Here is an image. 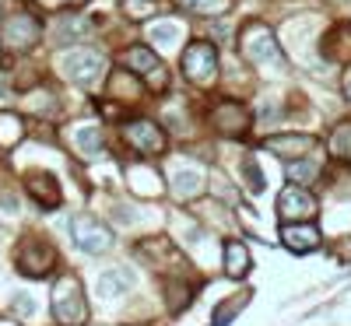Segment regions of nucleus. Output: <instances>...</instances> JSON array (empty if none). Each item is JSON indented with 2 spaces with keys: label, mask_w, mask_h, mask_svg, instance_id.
I'll list each match as a JSON object with an SVG mask.
<instances>
[{
  "label": "nucleus",
  "mask_w": 351,
  "mask_h": 326,
  "mask_svg": "<svg viewBox=\"0 0 351 326\" xmlns=\"http://www.w3.org/2000/svg\"><path fill=\"white\" fill-rule=\"evenodd\" d=\"M281 242H285L291 253H313V249H319V228H313L309 221H302V225H285V228H281Z\"/></svg>",
  "instance_id": "obj_16"
},
{
  "label": "nucleus",
  "mask_w": 351,
  "mask_h": 326,
  "mask_svg": "<svg viewBox=\"0 0 351 326\" xmlns=\"http://www.w3.org/2000/svg\"><path fill=\"white\" fill-rule=\"evenodd\" d=\"M123 64L134 67L137 77H144V81L155 88V92H162V88L169 84V74H165V67H162V60H158V53L148 49V46H134V49H127V53H123Z\"/></svg>",
  "instance_id": "obj_9"
},
{
  "label": "nucleus",
  "mask_w": 351,
  "mask_h": 326,
  "mask_svg": "<svg viewBox=\"0 0 351 326\" xmlns=\"http://www.w3.org/2000/svg\"><path fill=\"white\" fill-rule=\"evenodd\" d=\"M169 190L176 200H193L197 193H204V172L193 165H180L169 172Z\"/></svg>",
  "instance_id": "obj_14"
},
{
  "label": "nucleus",
  "mask_w": 351,
  "mask_h": 326,
  "mask_svg": "<svg viewBox=\"0 0 351 326\" xmlns=\"http://www.w3.org/2000/svg\"><path fill=\"white\" fill-rule=\"evenodd\" d=\"M46 8H67V4H77V0H43Z\"/></svg>",
  "instance_id": "obj_30"
},
{
  "label": "nucleus",
  "mask_w": 351,
  "mask_h": 326,
  "mask_svg": "<svg viewBox=\"0 0 351 326\" xmlns=\"http://www.w3.org/2000/svg\"><path fill=\"white\" fill-rule=\"evenodd\" d=\"M183 74L197 88H211L218 81V49H215V42H204V39L190 42L183 49Z\"/></svg>",
  "instance_id": "obj_4"
},
{
  "label": "nucleus",
  "mask_w": 351,
  "mask_h": 326,
  "mask_svg": "<svg viewBox=\"0 0 351 326\" xmlns=\"http://www.w3.org/2000/svg\"><path fill=\"white\" fill-rule=\"evenodd\" d=\"M71 239H74V246L81 253L99 256V253H106L112 246V231H109V225H102L92 214H74L71 218Z\"/></svg>",
  "instance_id": "obj_6"
},
{
  "label": "nucleus",
  "mask_w": 351,
  "mask_h": 326,
  "mask_svg": "<svg viewBox=\"0 0 351 326\" xmlns=\"http://www.w3.org/2000/svg\"><path fill=\"white\" fill-rule=\"evenodd\" d=\"M56 263H60V256L46 239H25L14 253V266L21 277H46L56 271Z\"/></svg>",
  "instance_id": "obj_5"
},
{
  "label": "nucleus",
  "mask_w": 351,
  "mask_h": 326,
  "mask_svg": "<svg viewBox=\"0 0 351 326\" xmlns=\"http://www.w3.org/2000/svg\"><path fill=\"white\" fill-rule=\"evenodd\" d=\"M344 95L351 99V71H348V77H344Z\"/></svg>",
  "instance_id": "obj_31"
},
{
  "label": "nucleus",
  "mask_w": 351,
  "mask_h": 326,
  "mask_svg": "<svg viewBox=\"0 0 351 326\" xmlns=\"http://www.w3.org/2000/svg\"><path fill=\"white\" fill-rule=\"evenodd\" d=\"M176 8L190 14H218L228 8V0H176Z\"/></svg>",
  "instance_id": "obj_25"
},
{
  "label": "nucleus",
  "mask_w": 351,
  "mask_h": 326,
  "mask_svg": "<svg viewBox=\"0 0 351 326\" xmlns=\"http://www.w3.org/2000/svg\"><path fill=\"white\" fill-rule=\"evenodd\" d=\"M60 74L81 88H95L106 74V56L99 49H71L60 56Z\"/></svg>",
  "instance_id": "obj_3"
},
{
  "label": "nucleus",
  "mask_w": 351,
  "mask_h": 326,
  "mask_svg": "<svg viewBox=\"0 0 351 326\" xmlns=\"http://www.w3.org/2000/svg\"><path fill=\"white\" fill-rule=\"evenodd\" d=\"M278 214L285 225H302L316 214V200L313 193H306L302 186H288L281 197H278Z\"/></svg>",
  "instance_id": "obj_10"
},
{
  "label": "nucleus",
  "mask_w": 351,
  "mask_h": 326,
  "mask_svg": "<svg viewBox=\"0 0 351 326\" xmlns=\"http://www.w3.org/2000/svg\"><path fill=\"white\" fill-rule=\"evenodd\" d=\"M74 147H77L84 158H99L106 151L102 130H95V127H74Z\"/></svg>",
  "instance_id": "obj_20"
},
{
  "label": "nucleus",
  "mask_w": 351,
  "mask_h": 326,
  "mask_svg": "<svg viewBox=\"0 0 351 326\" xmlns=\"http://www.w3.org/2000/svg\"><path fill=\"white\" fill-rule=\"evenodd\" d=\"M239 49L253 67H285V56L278 49L274 32L263 21H246L239 32Z\"/></svg>",
  "instance_id": "obj_2"
},
{
  "label": "nucleus",
  "mask_w": 351,
  "mask_h": 326,
  "mask_svg": "<svg viewBox=\"0 0 351 326\" xmlns=\"http://www.w3.org/2000/svg\"><path fill=\"white\" fill-rule=\"evenodd\" d=\"M330 151H334V158H341V162L351 165V123H337V127H334V134H330Z\"/></svg>",
  "instance_id": "obj_23"
},
{
  "label": "nucleus",
  "mask_w": 351,
  "mask_h": 326,
  "mask_svg": "<svg viewBox=\"0 0 351 326\" xmlns=\"http://www.w3.org/2000/svg\"><path fill=\"white\" fill-rule=\"evenodd\" d=\"M0 140H4V144L21 140V120H18V116H11V112H0Z\"/></svg>",
  "instance_id": "obj_27"
},
{
  "label": "nucleus",
  "mask_w": 351,
  "mask_h": 326,
  "mask_svg": "<svg viewBox=\"0 0 351 326\" xmlns=\"http://www.w3.org/2000/svg\"><path fill=\"white\" fill-rule=\"evenodd\" d=\"M0 18H4V11H0Z\"/></svg>",
  "instance_id": "obj_32"
},
{
  "label": "nucleus",
  "mask_w": 351,
  "mask_h": 326,
  "mask_svg": "<svg viewBox=\"0 0 351 326\" xmlns=\"http://www.w3.org/2000/svg\"><path fill=\"white\" fill-rule=\"evenodd\" d=\"M190 299H193V288H186L183 281L169 284V309H172V312H183V309L190 305Z\"/></svg>",
  "instance_id": "obj_26"
},
{
  "label": "nucleus",
  "mask_w": 351,
  "mask_h": 326,
  "mask_svg": "<svg viewBox=\"0 0 351 326\" xmlns=\"http://www.w3.org/2000/svg\"><path fill=\"white\" fill-rule=\"evenodd\" d=\"M319 49H324L327 60H337V64L351 60V21L334 25L330 32L324 36V42H319Z\"/></svg>",
  "instance_id": "obj_17"
},
{
  "label": "nucleus",
  "mask_w": 351,
  "mask_h": 326,
  "mask_svg": "<svg viewBox=\"0 0 351 326\" xmlns=\"http://www.w3.org/2000/svg\"><path fill=\"white\" fill-rule=\"evenodd\" d=\"M148 39L155 46H176L183 39V25H176V21H155L148 25Z\"/></svg>",
  "instance_id": "obj_21"
},
{
  "label": "nucleus",
  "mask_w": 351,
  "mask_h": 326,
  "mask_svg": "<svg viewBox=\"0 0 351 326\" xmlns=\"http://www.w3.org/2000/svg\"><path fill=\"white\" fill-rule=\"evenodd\" d=\"M11 305H14V312H18V316H32V312H36L32 294H14V302H11Z\"/></svg>",
  "instance_id": "obj_29"
},
{
  "label": "nucleus",
  "mask_w": 351,
  "mask_h": 326,
  "mask_svg": "<svg viewBox=\"0 0 351 326\" xmlns=\"http://www.w3.org/2000/svg\"><path fill=\"white\" fill-rule=\"evenodd\" d=\"M39 39V18L32 14H14L4 21V42L11 49H32Z\"/></svg>",
  "instance_id": "obj_12"
},
{
  "label": "nucleus",
  "mask_w": 351,
  "mask_h": 326,
  "mask_svg": "<svg viewBox=\"0 0 351 326\" xmlns=\"http://www.w3.org/2000/svg\"><path fill=\"white\" fill-rule=\"evenodd\" d=\"M263 147H267V151H278L281 158L295 162V158H306L309 147H319V144L309 134H281V137H267V140H263Z\"/></svg>",
  "instance_id": "obj_15"
},
{
  "label": "nucleus",
  "mask_w": 351,
  "mask_h": 326,
  "mask_svg": "<svg viewBox=\"0 0 351 326\" xmlns=\"http://www.w3.org/2000/svg\"><path fill=\"white\" fill-rule=\"evenodd\" d=\"M243 175H246V183L253 193H263V186H267V179H263V172L256 162H243Z\"/></svg>",
  "instance_id": "obj_28"
},
{
  "label": "nucleus",
  "mask_w": 351,
  "mask_h": 326,
  "mask_svg": "<svg viewBox=\"0 0 351 326\" xmlns=\"http://www.w3.org/2000/svg\"><path fill=\"white\" fill-rule=\"evenodd\" d=\"M25 190L28 197H32L39 207H46V211H53V207H60V183H56L53 172H28L25 175Z\"/></svg>",
  "instance_id": "obj_11"
},
{
  "label": "nucleus",
  "mask_w": 351,
  "mask_h": 326,
  "mask_svg": "<svg viewBox=\"0 0 351 326\" xmlns=\"http://www.w3.org/2000/svg\"><path fill=\"white\" fill-rule=\"evenodd\" d=\"M88 32H92V21L88 18H60L56 21V32H53V39H56V46H77Z\"/></svg>",
  "instance_id": "obj_18"
},
{
  "label": "nucleus",
  "mask_w": 351,
  "mask_h": 326,
  "mask_svg": "<svg viewBox=\"0 0 351 326\" xmlns=\"http://www.w3.org/2000/svg\"><path fill=\"white\" fill-rule=\"evenodd\" d=\"M208 123H211L218 134H225V137H243V134L250 130V123H253V116H250V109H246L243 102H236V99H218V102L211 105V112H208Z\"/></svg>",
  "instance_id": "obj_7"
},
{
  "label": "nucleus",
  "mask_w": 351,
  "mask_h": 326,
  "mask_svg": "<svg viewBox=\"0 0 351 326\" xmlns=\"http://www.w3.org/2000/svg\"><path fill=\"white\" fill-rule=\"evenodd\" d=\"M53 319L60 326H84L88 323V302L84 284L77 274H64L53 284Z\"/></svg>",
  "instance_id": "obj_1"
},
{
  "label": "nucleus",
  "mask_w": 351,
  "mask_h": 326,
  "mask_svg": "<svg viewBox=\"0 0 351 326\" xmlns=\"http://www.w3.org/2000/svg\"><path fill=\"white\" fill-rule=\"evenodd\" d=\"M285 175H288L291 183H309V179H316V175H319V158L306 155V158H295V162H288Z\"/></svg>",
  "instance_id": "obj_22"
},
{
  "label": "nucleus",
  "mask_w": 351,
  "mask_h": 326,
  "mask_svg": "<svg viewBox=\"0 0 351 326\" xmlns=\"http://www.w3.org/2000/svg\"><path fill=\"white\" fill-rule=\"evenodd\" d=\"M250 266H253V260H250V249L243 246V242H225V274L228 277H236V281H243L246 274H250Z\"/></svg>",
  "instance_id": "obj_19"
},
{
  "label": "nucleus",
  "mask_w": 351,
  "mask_h": 326,
  "mask_svg": "<svg viewBox=\"0 0 351 326\" xmlns=\"http://www.w3.org/2000/svg\"><path fill=\"white\" fill-rule=\"evenodd\" d=\"M134 284H137L134 271H127V266H109V271L99 274L95 291H99V299H120V294L134 291Z\"/></svg>",
  "instance_id": "obj_13"
},
{
  "label": "nucleus",
  "mask_w": 351,
  "mask_h": 326,
  "mask_svg": "<svg viewBox=\"0 0 351 326\" xmlns=\"http://www.w3.org/2000/svg\"><path fill=\"white\" fill-rule=\"evenodd\" d=\"M246 302H250V294H236V299H225V302L215 309V316H211V326H225L228 319H236V316L246 309Z\"/></svg>",
  "instance_id": "obj_24"
},
{
  "label": "nucleus",
  "mask_w": 351,
  "mask_h": 326,
  "mask_svg": "<svg viewBox=\"0 0 351 326\" xmlns=\"http://www.w3.org/2000/svg\"><path fill=\"white\" fill-rule=\"evenodd\" d=\"M123 140L134 147L137 155H162L165 151V130L155 120H130L123 123Z\"/></svg>",
  "instance_id": "obj_8"
}]
</instances>
